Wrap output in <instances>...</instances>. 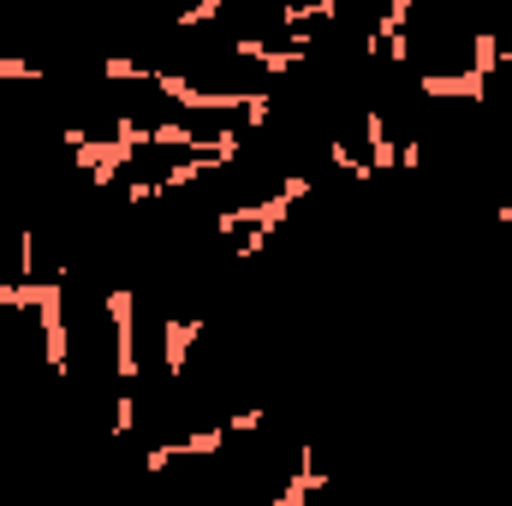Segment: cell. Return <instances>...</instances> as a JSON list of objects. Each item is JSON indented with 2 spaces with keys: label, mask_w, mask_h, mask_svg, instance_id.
<instances>
[{
  "label": "cell",
  "mask_w": 512,
  "mask_h": 506,
  "mask_svg": "<svg viewBox=\"0 0 512 506\" xmlns=\"http://www.w3.org/2000/svg\"><path fill=\"white\" fill-rule=\"evenodd\" d=\"M495 215H501V227H512V203H501V209H495Z\"/></svg>",
  "instance_id": "cell-6"
},
{
  "label": "cell",
  "mask_w": 512,
  "mask_h": 506,
  "mask_svg": "<svg viewBox=\"0 0 512 506\" xmlns=\"http://www.w3.org/2000/svg\"><path fill=\"white\" fill-rule=\"evenodd\" d=\"M209 322H197V316H167L161 322V346H167V376L179 381L185 376V352H191V340L203 334Z\"/></svg>",
  "instance_id": "cell-3"
},
{
  "label": "cell",
  "mask_w": 512,
  "mask_h": 506,
  "mask_svg": "<svg viewBox=\"0 0 512 506\" xmlns=\"http://www.w3.org/2000/svg\"><path fill=\"white\" fill-rule=\"evenodd\" d=\"M131 316H137L131 286H108V322H114V364H120V387L137 381V328H131Z\"/></svg>",
  "instance_id": "cell-1"
},
{
  "label": "cell",
  "mask_w": 512,
  "mask_h": 506,
  "mask_svg": "<svg viewBox=\"0 0 512 506\" xmlns=\"http://www.w3.org/2000/svg\"><path fill=\"white\" fill-rule=\"evenodd\" d=\"M221 6H227V0H197V6H185V12H179L173 24H179V30H197V24H215V18H221Z\"/></svg>",
  "instance_id": "cell-5"
},
{
  "label": "cell",
  "mask_w": 512,
  "mask_h": 506,
  "mask_svg": "<svg viewBox=\"0 0 512 506\" xmlns=\"http://www.w3.org/2000/svg\"><path fill=\"white\" fill-rule=\"evenodd\" d=\"M364 143H370V173H393V167H399V149L387 143L382 108H370V114H364Z\"/></svg>",
  "instance_id": "cell-4"
},
{
  "label": "cell",
  "mask_w": 512,
  "mask_h": 506,
  "mask_svg": "<svg viewBox=\"0 0 512 506\" xmlns=\"http://www.w3.org/2000/svg\"><path fill=\"white\" fill-rule=\"evenodd\" d=\"M36 310H42V346H48V370H54V376H66V280L42 286Z\"/></svg>",
  "instance_id": "cell-2"
}]
</instances>
